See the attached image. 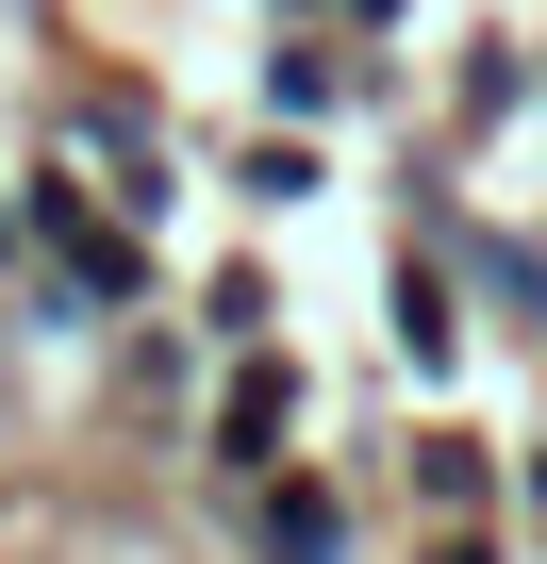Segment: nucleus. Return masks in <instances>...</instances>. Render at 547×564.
I'll list each match as a JSON object with an SVG mask.
<instances>
[{
	"mask_svg": "<svg viewBox=\"0 0 547 564\" xmlns=\"http://www.w3.org/2000/svg\"><path fill=\"white\" fill-rule=\"evenodd\" d=\"M18 216H34V232H51V249H67V282H84V300H133V249H117V232H100V216H84V199H67V183H34V199H18Z\"/></svg>",
	"mask_w": 547,
	"mask_h": 564,
	"instance_id": "obj_1",
	"label": "nucleus"
},
{
	"mask_svg": "<svg viewBox=\"0 0 547 564\" xmlns=\"http://www.w3.org/2000/svg\"><path fill=\"white\" fill-rule=\"evenodd\" d=\"M283 415H299V382H232V465L283 448Z\"/></svg>",
	"mask_w": 547,
	"mask_h": 564,
	"instance_id": "obj_2",
	"label": "nucleus"
},
{
	"mask_svg": "<svg viewBox=\"0 0 547 564\" xmlns=\"http://www.w3.org/2000/svg\"><path fill=\"white\" fill-rule=\"evenodd\" d=\"M265 564H332V498H265Z\"/></svg>",
	"mask_w": 547,
	"mask_h": 564,
	"instance_id": "obj_3",
	"label": "nucleus"
}]
</instances>
